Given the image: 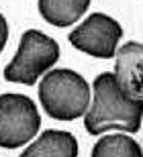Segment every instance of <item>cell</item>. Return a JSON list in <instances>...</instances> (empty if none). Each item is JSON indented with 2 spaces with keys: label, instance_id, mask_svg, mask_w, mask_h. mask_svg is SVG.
<instances>
[{
  "label": "cell",
  "instance_id": "6da1fadb",
  "mask_svg": "<svg viewBox=\"0 0 143 157\" xmlns=\"http://www.w3.org/2000/svg\"><path fill=\"white\" fill-rule=\"evenodd\" d=\"M94 102L84 114L88 135H102L117 128L125 133H137L143 118V98H133L119 86L114 74H98L94 84Z\"/></svg>",
  "mask_w": 143,
  "mask_h": 157
},
{
  "label": "cell",
  "instance_id": "7a4b0ae2",
  "mask_svg": "<svg viewBox=\"0 0 143 157\" xmlns=\"http://www.w3.org/2000/svg\"><path fill=\"white\" fill-rule=\"evenodd\" d=\"M39 102L51 118L76 121L88 110L90 86L78 71L68 67L51 70L39 84Z\"/></svg>",
  "mask_w": 143,
  "mask_h": 157
},
{
  "label": "cell",
  "instance_id": "3957f363",
  "mask_svg": "<svg viewBox=\"0 0 143 157\" xmlns=\"http://www.w3.org/2000/svg\"><path fill=\"white\" fill-rule=\"evenodd\" d=\"M57 59H59L57 41L37 29H29L21 37L17 55L4 67V80L33 86L37 84L41 74H45L51 65L57 63Z\"/></svg>",
  "mask_w": 143,
  "mask_h": 157
},
{
  "label": "cell",
  "instance_id": "277c9868",
  "mask_svg": "<svg viewBox=\"0 0 143 157\" xmlns=\"http://www.w3.org/2000/svg\"><path fill=\"white\" fill-rule=\"evenodd\" d=\"M41 117L35 102L23 94L0 96V147L17 149L39 133Z\"/></svg>",
  "mask_w": 143,
  "mask_h": 157
},
{
  "label": "cell",
  "instance_id": "5b68a950",
  "mask_svg": "<svg viewBox=\"0 0 143 157\" xmlns=\"http://www.w3.org/2000/svg\"><path fill=\"white\" fill-rule=\"evenodd\" d=\"M121 37H123V29L113 17L94 12L80 27H76L70 33L68 39L72 47L88 53L92 57L110 59L117 55V45H119Z\"/></svg>",
  "mask_w": 143,
  "mask_h": 157
},
{
  "label": "cell",
  "instance_id": "8992f818",
  "mask_svg": "<svg viewBox=\"0 0 143 157\" xmlns=\"http://www.w3.org/2000/svg\"><path fill=\"white\" fill-rule=\"evenodd\" d=\"M114 78L133 98H143V43L129 41L117 51Z\"/></svg>",
  "mask_w": 143,
  "mask_h": 157
},
{
  "label": "cell",
  "instance_id": "52a82bcc",
  "mask_svg": "<svg viewBox=\"0 0 143 157\" xmlns=\"http://www.w3.org/2000/svg\"><path fill=\"white\" fill-rule=\"evenodd\" d=\"M21 157H78V139L68 131L49 128L21 153Z\"/></svg>",
  "mask_w": 143,
  "mask_h": 157
},
{
  "label": "cell",
  "instance_id": "ba28073f",
  "mask_svg": "<svg viewBox=\"0 0 143 157\" xmlns=\"http://www.w3.org/2000/svg\"><path fill=\"white\" fill-rule=\"evenodd\" d=\"M90 0H39V14L53 27H70L88 12Z\"/></svg>",
  "mask_w": 143,
  "mask_h": 157
},
{
  "label": "cell",
  "instance_id": "9c48e42d",
  "mask_svg": "<svg viewBox=\"0 0 143 157\" xmlns=\"http://www.w3.org/2000/svg\"><path fill=\"white\" fill-rule=\"evenodd\" d=\"M92 157H143V149L127 135H104L92 147Z\"/></svg>",
  "mask_w": 143,
  "mask_h": 157
},
{
  "label": "cell",
  "instance_id": "30bf717a",
  "mask_svg": "<svg viewBox=\"0 0 143 157\" xmlns=\"http://www.w3.org/2000/svg\"><path fill=\"white\" fill-rule=\"evenodd\" d=\"M6 41H8V23H6V18L0 14V53H2V49L6 47Z\"/></svg>",
  "mask_w": 143,
  "mask_h": 157
}]
</instances>
